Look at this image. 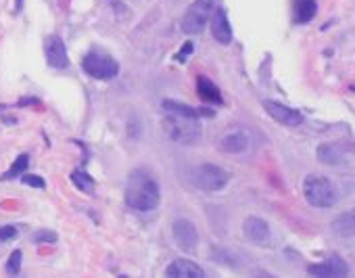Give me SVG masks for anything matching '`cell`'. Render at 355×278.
<instances>
[{
	"mask_svg": "<svg viewBox=\"0 0 355 278\" xmlns=\"http://www.w3.org/2000/svg\"><path fill=\"white\" fill-rule=\"evenodd\" d=\"M82 67L90 78L103 80V82L113 80L119 73V63L109 52H103V50H90L82 59Z\"/></svg>",
	"mask_w": 355,
	"mask_h": 278,
	"instance_id": "cell-5",
	"label": "cell"
},
{
	"mask_svg": "<svg viewBox=\"0 0 355 278\" xmlns=\"http://www.w3.org/2000/svg\"><path fill=\"white\" fill-rule=\"evenodd\" d=\"M161 201V191L155 178L144 170H134L127 178L125 203L136 211H153Z\"/></svg>",
	"mask_w": 355,
	"mask_h": 278,
	"instance_id": "cell-1",
	"label": "cell"
},
{
	"mask_svg": "<svg viewBox=\"0 0 355 278\" xmlns=\"http://www.w3.org/2000/svg\"><path fill=\"white\" fill-rule=\"evenodd\" d=\"M211 34L219 44H230L232 42V25L228 21V15H226L223 9H213L211 13Z\"/></svg>",
	"mask_w": 355,
	"mask_h": 278,
	"instance_id": "cell-12",
	"label": "cell"
},
{
	"mask_svg": "<svg viewBox=\"0 0 355 278\" xmlns=\"http://www.w3.org/2000/svg\"><path fill=\"white\" fill-rule=\"evenodd\" d=\"M188 178L192 182V187H197L201 191H207V193L221 191L226 184L230 182V174L226 172L223 168L213 165V163H203V165L192 168L188 172Z\"/></svg>",
	"mask_w": 355,
	"mask_h": 278,
	"instance_id": "cell-3",
	"label": "cell"
},
{
	"mask_svg": "<svg viewBox=\"0 0 355 278\" xmlns=\"http://www.w3.org/2000/svg\"><path fill=\"white\" fill-rule=\"evenodd\" d=\"M307 272H309L311 276H317V278H343V276H347L349 266H347L341 257L332 255V257H328L326 262L309 266Z\"/></svg>",
	"mask_w": 355,
	"mask_h": 278,
	"instance_id": "cell-10",
	"label": "cell"
},
{
	"mask_svg": "<svg viewBox=\"0 0 355 278\" xmlns=\"http://www.w3.org/2000/svg\"><path fill=\"white\" fill-rule=\"evenodd\" d=\"M172 234H174V238H176V243H178V247H180L182 251L192 253V251L197 249L199 232H197V226L192 224L190 220H186V218L174 220V224H172Z\"/></svg>",
	"mask_w": 355,
	"mask_h": 278,
	"instance_id": "cell-7",
	"label": "cell"
},
{
	"mask_svg": "<svg viewBox=\"0 0 355 278\" xmlns=\"http://www.w3.org/2000/svg\"><path fill=\"white\" fill-rule=\"evenodd\" d=\"M192 52V44L188 42L186 46H184V50H180V54H178V61H180V63H184V61H186V57Z\"/></svg>",
	"mask_w": 355,
	"mask_h": 278,
	"instance_id": "cell-26",
	"label": "cell"
},
{
	"mask_svg": "<svg viewBox=\"0 0 355 278\" xmlns=\"http://www.w3.org/2000/svg\"><path fill=\"white\" fill-rule=\"evenodd\" d=\"M303 197L311 207H317V209H328L337 205V191L332 187V182L324 176L309 174L303 180Z\"/></svg>",
	"mask_w": 355,
	"mask_h": 278,
	"instance_id": "cell-2",
	"label": "cell"
},
{
	"mask_svg": "<svg viewBox=\"0 0 355 278\" xmlns=\"http://www.w3.org/2000/svg\"><path fill=\"white\" fill-rule=\"evenodd\" d=\"M57 232L52 230H38L31 234V243H36V245H48V243H57Z\"/></svg>",
	"mask_w": 355,
	"mask_h": 278,
	"instance_id": "cell-22",
	"label": "cell"
},
{
	"mask_svg": "<svg viewBox=\"0 0 355 278\" xmlns=\"http://www.w3.org/2000/svg\"><path fill=\"white\" fill-rule=\"evenodd\" d=\"M163 130L178 144H192V142H197L203 134L197 119L174 115V113H167V117L163 119Z\"/></svg>",
	"mask_w": 355,
	"mask_h": 278,
	"instance_id": "cell-4",
	"label": "cell"
},
{
	"mask_svg": "<svg viewBox=\"0 0 355 278\" xmlns=\"http://www.w3.org/2000/svg\"><path fill=\"white\" fill-rule=\"evenodd\" d=\"M15 236H17V228L15 226H3V228H0V243H7L11 238H15Z\"/></svg>",
	"mask_w": 355,
	"mask_h": 278,
	"instance_id": "cell-25",
	"label": "cell"
},
{
	"mask_svg": "<svg viewBox=\"0 0 355 278\" xmlns=\"http://www.w3.org/2000/svg\"><path fill=\"white\" fill-rule=\"evenodd\" d=\"M249 144H251V138L242 130H232L228 134H223L217 142L219 151L226 153V155H240V153H245L249 149Z\"/></svg>",
	"mask_w": 355,
	"mask_h": 278,
	"instance_id": "cell-11",
	"label": "cell"
},
{
	"mask_svg": "<svg viewBox=\"0 0 355 278\" xmlns=\"http://www.w3.org/2000/svg\"><path fill=\"white\" fill-rule=\"evenodd\" d=\"M27 165H29V155H25V153H23V155H19V157L15 159V163H13L11 170L3 176V180H13L15 176H21V174L27 170Z\"/></svg>",
	"mask_w": 355,
	"mask_h": 278,
	"instance_id": "cell-20",
	"label": "cell"
},
{
	"mask_svg": "<svg viewBox=\"0 0 355 278\" xmlns=\"http://www.w3.org/2000/svg\"><path fill=\"white\" fill-rule=\"evenodd\" d=\"M165 274L170 278H205V270L195 264V262H190V260H176L167 266Z\"/></svg>",
	"mask_w": 355,
	"mask_h": 278,
	"instance_id": "cell-14",
	"label": "cell"
},
{
	"mask_svg": "<svg viewBox=\"0 0 355 278\" xmlns=\"http://www.w3.org/2000/svg\"><path fill=\"white\" fill-rule=\"evenodd\" d=\"M197 90H199L201 99H205V101H209V103H215V105H221V103H223L219 88H217L209 78H205V76H199V80H197Z\"/></svg>",
	"mask_w": 355,
	"mask_h": 278,
	"instance_id": "cell-17",
	"label": "cell"
},
{
	"mask_svg": "<svg viewBox=\"0 0 355 278\" xmlns=\"http://www.w3.org/2000/svg\"><path fill=\"white\" fill-rule=\"evenodd\" d=\"M317 5L315 0H297L295 3V21L297 23H307L315 17Z\"/></svg>",
	"mask_w": 355,
	"mask_h": 278,
	"instance_id": "cell-19",
	"label": "cell"
},
{
	"mask_svg": "<svg viewBox=\"0 0 355 278\" xmlns=\"http://www.w3.org/2000/svg\"><path fill=\"white\" fill-rule=\"evenodd\" d=\"M17 11H21V0H17Z\"/></svg>",
	"mask_w": 355,
	"mask_h": 278,
	"instance_id": "cell-27",
	"label": "cell"
},
{
	"mask_svg": "<svg viewBox=\"0 0 355 278\" xmlns=\"http://www.w3.org/2000/svg\"><path fill=\"white\" fill-rule=\"evenodd\" d=\"M21 180H23V184H27V187H36V189H44L46 187L44 180L40 176H34V174H25V176H21Z\"/></svg>",
	"mask_w": 355,
	"mask_h": 278,
	"instance_id": "cell-24",
	"label": "cell"
},
{
	"mask_svg": "<svg viewBox=\"0 0 355 278\" xmlns=\"http://www.w3.org/2000/svg\"><path fill=\"white\" fill-rule=\"evenodd\" d=\"M213 9H215V0H195L186 9V15L182 17V32L188 36L201 34L211 19Z\"/></svg>",
	"mask_w": 355,
	"mask_h": 278,
	"instance_id": "cell-6",
	"label": "cell"
},
{
	"mask_svg": "<svg viewBox=\"0 0 355 278\" xmlns=\"http://www.w3.org/2000/svg\"><path fill=\"white\" fill-rule=\"evenodd\" d=\"M21 257H23V253L19 249L11 253V257L7 262V272L9 274H19V270H21Z\"/></svg>",
	"mask_w": 355,
	"mask_h": 278,
	"instance_id": "cell-23",
	"label": "cell"
},
{
	"mask_svg": "<svg viewBox=\"0 0 355 278\" xmlns=\"http://www.w3.org/2000/svg\"><path fill=\"white\" fill-rule=\"evenodd\" d=\"M317 159L326 165H345V151L337 142H324L317 146Z\"/></svg>",
	"mask_w": 355,
	"mask_h": 278,
	"instance_id": "cell-16",
	"label": "cell"
},
{
	"mask_svg": "<svg viewBox=\"0 0 355 278\" xmlns=\"http://www.w3.org/2000/svg\"><path fill=\"white\" fill-rule=\"evenodd\" d=\"M353 224H355L353 211L343 213V215H339V218L332 222V232L339 234V236H343V238H353V230H355Z\"/></svg>",
	"mask_w": 355,
	"mask_h": 278,
	"instance_id": "cell-18",
	"label": "cell"
},
{
	"mask_svg": "<svg viewBox=\"0 0 355 278\" xmlns=\"http://www.w3.org/2000/svg\"><path fill=\"white\" fill-rule=\"evenodd\" d=\"M242 230H245V236L249 240H253L255 245H266L270 240V226H268V222H264L261 218H255V215H251V218L245 220Z\"/></svg>",
	"mask_w": 355,
	"mask_h": 278,
	"instance_id": "cell-15",
	"label": "cell"
},
{
	"mask_svg": "<svg viewBox=\"0 0 355 278\" xmlns=\"http://www.w3.org/2000/svg\"><path fill=\"white\" fill-rule=\"evenodd\" d=\"M44 52H46V61L48 65L54 69H65L69 67V57H67V48L59 36H48L44 42Z\"/></svg>",
	"mask_w": 355,
	"mask_h": 278,
	"instance_id": "cell-9",
	"label": "cell"
},
{
	"mask_svg": "<svg viewBox=\"0 0 355 278\" xmlns=\"http://www.w3.org/2000/svg\"><path fill=\"white\" fill-rule=\"evenodd\" d=\"M71 180H73V184L80 189V191H84V193H92V189H94V180L88 176V174H84V172H73L71 174Z\"/></svg>",
	"mask_w": 355,
	"mask_h": 278,
	"instance_id": "cell-21",
	"label": "cell"
},
{
	"mask_svg": "<svg viewBox=\"0 0 355 278\" xmlns=\"http://www.w3.org/2000/svg\"><path fill=\"white\" fill-rule=\"evenodd\" d=\"M264 109L268 115H272L278 123L286 128H297L303 123V115L297 111V109H290L282 103H276V101H264Z\"/></svg>",
	"mask_w": 355,
	"mask_h": 278,
	"instance_id": "cell-8",
	"label": "cell"
},
{
	"mask_svg": "<svg viewBox=\"0 0 355 278\" xmlns=\"http://www.w3.org/2000/svg\"><path fill=\"white\" fill-rule=\"evenodd\" d=\"M165 113H174V115H182V117H190V119H201V117H213L215 115V109H201V107H192V105H186V103H180V101H163L161 103Z\"/></svg>",
	"mask_w": 355,
	"mask_h": 278,
	"instance_id": "cell-13",
	"label": "cell"
}]
</instances>
